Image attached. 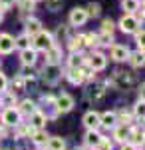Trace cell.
Wrapping results in <instances>:
<instances>
[{
    "instance_id": "obj_1",
    "label": "cell",
    "mask_w": 145,
    "mask_h": 150,
    "mask_svg": "<svg viewBox=\"0 0 145 150\" xmlns=\"http://www.w3.org/2000/svg\"><path fill=\"white\" fill-rule=\"evenodd\" d=\"M133 74L131 72H125V70H115L112 74V80H107V84L115 86L117 90H127L131 84H133Z\"/></svg>"
},
{
    "instance_id": "obj_2",
    "label": "cell",
    "mask_w": 145,
    "mask_h": 150,
    "mask_svg": "<svg viewBox=\"0 0 145 150\" xmlns=\"http://www.w3.org/2000/svg\"><path fill=\"white\" fill-rule=\"evenodd\" d=\"M32 42H34V50H50V48L56 44V38L52 36V32H48V30H40L38 34L32 36Z\"/></svg>"
},
{
    "instance_id": "obj_3",
    "label": "cell",
    "mask_w": 145,
    "mask_h": 150,
    "mask_svg": "<svg viewBox=\"0 0 145 150\" xmlns=\"http://www.w3.org/2000/svg\"><path fill=\"white\" fill-rule=\"evenodd\" d=\"M62 78V68L60 64H46L44 70H42V80L46 84H58Z\"/></svg>"
},
{
    "instance_id": "obj_4",
    "label": "cell",
    "mask_w": 145,
    "mask_h": 150,
    "mask_svg": "<svg viewBox=\"0 0 145 150\" xmlns=\"http://www.w3.org/2000/svg\"><path fill=\"white\" fill-rule=\"evenodd\" d=\"M117 26H119V30L125 32V34H133L135 30L139 28V18H137L135 14H127V12H125Z\"/></svg>"
},
{
    "instance_id": "obj_5",
    "label": "cell",
    "mask_w": 145,
    "mask_h": 150,
    "mask_svg": "<svg viewBox=\"0 0 145 150\" xmlns=\"http://www.w3.org/2000/svg\"><path fill=\"white\" fill-rule=\"evenodd\" d=\"M86 64H88L93 72H98V70H103L107 66V58H105V54H101V52H91V54L86 58Z\"/></svg>"
},
{
    "instance_id": "obj_6",
    "label": "cell",
    "mask_w": 145,
    "mask_h": 150,
    "mask_svg": "<svg viewBox=\"0 0 145 150\" xmlns=\"http://www.w3.org/2000/svg\"><path fill=\"white\" fill-rule=\"evenodd\" d=\"M88 18H89L88 12L82 6H76V8L70 10V26H84V24L88 22Z\"/></svg>"
},
{
    "instance_id": "obj_7",
    "label": "cell",
    "mask_w": 145,
    "mask_h": 150,
    "mask_svg": "<svg viewBox=\"0 0 145 150\" xmlns=\"http://www.w3.org/2000/svg\"><path fill=\"white\" fill-rule=\"evenodd\" d=\"M74 98L70 96V94H60L56 100H54V106H56V112L60 114H64V112H70L72 108H74Z\"/></svg>"
},
{
    "instance_id": "obj_8",
    "label": "cell",
    "mask_w": 145,
    "mask_h": 150,
    "mask_svg": "<svg viewBox=\"0 0 145 150\" xmlns=\"http://www.w3.org/2000/svg\"><path fill=\"white\" fill-rule=\"evenodd\" d=\"M20 120H22V116L18 112V108H6L2 112V124L4 126H16Z\"/></svg>"
},
{
    "instance_id": "obj_9",
    "label": "cell",
    "mask_w": 145,
    "mask_h": 150,
    "mask_svg": "<svg viewBox=\"0 0 145 150\" xmlns=\"http://www.w3.org/2000/svg\"><path fill=\"white\" fill-rule=\"evenodd\" d=\"M82 122H84V126L88 128V130H98L100 128V114L96 110H89V112L84 114Z\"/></svg>"
},
{
    "instance_id": "obj_10",
    "label": "cell",
    "mask_w": 145,
    "mask_h": 150,
    "mask_svg": "<svg viewBox=\"0 0 145 150\" xmlns=\"http://www.w3.org/2000/svg\"><path fill=\"white\" fill-rule=\"evenodd\" d=\"M129 56V48L125 44H112V58L115 62H125Z\"/></svg>"
},
{
    "instance_id": "obj_11",
    "label": "cell",
    "mask_w": 145,
    "mask_h": 150,
    "mask_svg": "<svg viewBox=\"0 0 145 150\" xmlns=\"http://www.w3.org/2000/svg\"><path fill=\"white\" fill-rule=\"evenodd\" d=\"M66 78L70 80V84H74V86H79V84H84V80H86L82 66H79V68H68Z\"/></svg>"
},
{
    "instance_id": "obj_12",
    "label": "cell",
    "mask_w": 145,
    "mask_h": 150,
    "mask_svg": "<svg viewBox=\"0 0 145 150\" xmlns=\"http://www.w3.org/2000/svg\"><path fill=\"white\" fill-rule=\"evenodd\" d=\"M28 118H30V122H28V124H30V126H34L36 130L44 128V126H46V122H48V116H46L42 110H34V112L28 116Z\"/></svg>"
},
{
    "instance_id": "obj_13",
    "label": "cell",
    "mask_w": 145,
    "mask_h": 150,
    "mask_svg": "<svg viewBox=\"0 0 145 150\" xmlns=\"http://www.w3.org/2000/svg\"><path fill=\"white\" fill-rule=\"evenodd\" d=\"M103 94H105V90H103V86L98 84V82H89L88 88H86V96H88L89 100H100Z\"/></svg>"
},
{
    "instance_id": "obj_14",
    "label": "cell",
    "mask_w": 145,
    "mask_h": 150,
    "mask_svg": "<svg viewBox=\"0 0 145 150\" xmlns=\"http://www.w3.org/2000/svg\"><path fill=\"white\" fill-rule=\"evenodd\" d=\"M14 52V38L10 34H0V54H10Z\"/></svg>"
},
{
    "instance_id": "obj_15",
    "label": "cell",
    "mask_w": 145,
    "mask_h": 150,
    "mask_svg": "<svg viewBox=\"0 0 145 150\" xmlns=\"http://www.w3.org/2000/svg\"><path fill=\"white\" fill-rule=\"evenodd\" d=\"M44 146L46 150H66V140L62 136H48Z\"/></svg>"
},
{
    "instance_id": "obj_16",
    "label": "cell",
    "mask_w": 145,
    "mask_h": 150,
    "mask_svg": "<svg viewBox=\"0 0 145 150\" xmlns=\"http://www.w3.org/2000/svg\"><path fill=\"white\" fill-rule=\"evenodd\" d=\"M20 62L26 64V66H34V64H36V50L30 48V46L20 50Z\"/></svg>"
},
{
    "instance_id": "obj_17",
    "label": "cell",
    "mask_w": 145,
    "mask_h": 150,
    "mask_svg": "<svg viewBox=\"0 0 145 150\" xmlns=\"http://www.w3.org/2000/svg\"><path fill=\"white\" fill-rule=\"evenodd\" d=\"M101 138H103V136H101L98 130H88V132H86L84 142H86V146H88V148H96V146L101 142Z\"/></svg>"
},
{
    "instance_id": "obj_18",
    "label": "cell",
    "mask_w": 145,
    "mask_h": 150,
    "mask_svg": "<svg viewBox=\"0 0 145 150\" xmlns=\"http://www.w3.org/2000/svg\"><path fill=\"white\" fill-rule=\"evenodd\" d=\"M127 134H129L127 126H123V124H115V126H113V140H115V142H119V144L127 142V140H129Z\"/></svg>"
},
{
    "instance_id": "obj_19",
    "label": "cell",
    "mask_w": 145,
    "mask_h": 150,
    "mask_svg": "<svg viewBox=\"0 0 145 150\" xmlns=\"http://www.w3.org/2000/svg\"><path fill=\"white\" fill-rule=\"evenodd\" d=\"M117 124V114L115 112H103V114H100V126H107V128H113Z\"/></svg>"
},
{
    "instance_id": "obj_20",
    "label": "cell",
    "mask_w": 145,
    "mask_h": 150,
    "mask_svg": "<svg viewBox=\"0 0 145 150\" xmlns=\"http://www.w3.org/2000/svg\"><path fill=\"white\" fill-rule=\"evenodd\" d=\"M42 30V22L38 20V18H26V34L28 36H34V34H38Z\"/></svg>"
},
{
    "instance_id": "obj_21",
    "label": "cell",
    "mask_w": 145,
    "mask_h": 150,
    "mask_svg": "<svg viewBox=\"0 0 145 150\" xmlns=\"http://www.w3.org/2000/svg\"><path fill=\"white\" fill-rule=\"evenodd\" d=\"M86 64V56L82 54V52H72L70 58H68V66L70 68H79V66H84Z\"/></svg>"
},
{
    "instance_id": "obj_22",
    "label": "cell",
    "mask_w": 145,
    "mask_h": 150,
    "mask_svg": "<svg viewBox=\"0 0 145 150\" xmlns=\"http://www.w3.org/2000/svg\"><path fill=\"white\" fill-rule=\"evenodd\" d=\"M34 110H38V106H36V104H34L30 98L22 100V102H20V106H18V112H20V116H30Z\"/></svg>"
},
{
    "instance_id": "obj_23",
    "label": "cell",
    "mask_w": 145,
    "mask_h": 150,
    "mask_svg": "<svg viewBox=\"0 0 145 150\" xmlns=\"http://www.w3.org/2000/svg\"><path fill=\"white\" fill-rule=\"evenodd\" d=\"M68 44L72 48V52H82L84 48H86V40H84V34L79 36H72L70 40H68Z\"/></svg>"
},
{
    "instance_id": "obj_24",
    "label": "cell",
    "mask_w": 145,
    "mask_h": 150,
    "mask_svg": "<svg viewBox=\"0 0 145 150\" xmlns=\"http://www.w3.org/2000/svg\"><path fill=\"white\" fill-rule=\"evenodd\" d=\"M127 60H129V64L133 66V68H141L143 66V50H137V52H129V56H127Z\"/></svg>"
},
{
    "instance_id": "obj_25",
    "label": "cell",
    "mask_w": 145,
    "mask_h": 150,
    "mask_svg": "<svg viewBox=\"0 0 145 150\" xmlns=\"http://www.w3.org/2000/svg\"><path fill=\"white\" fill-rule=\"evenodd\" d=\"M46 58H48V64H58L60 58H62V50L54 44L50 50H46Z\"/></svg>"
},
{
    "instance_id": "obj_26",
    "label": "cell",
    "mask_w": 145,
    "mask_h": 150,
    "mask_svg": "<svg viewBox=\"0 0 145 150\" xmlns=\"http://www.w3.org/2000/svg\"><path fill=\"white\" fill-rule=\"evenodd\" d=\"M30 138H32V142L36 144V146H44V144H46V140H48V134H46V130H44V128H40V130H34Z\"/></svg>"
},
{
    "instance_id": "obj_27",
    "label": "cell",
    "mask_w": 145,
    "mask_h": 150,
    "mask_svg": "<svg viewBox=\"0 0 145 150\" xmlns=\"http://www.w3.org/2000/svg\"><path fill=\"white\" fill-rule=\"evenodd\" d=\"M143 112H145V104H143V94H141V96H139V100H137L135 106H133V118L143 120Z\"/></svg>"
},
{
    "instance_id": "obj_28",
    "label": "cell",
    "mask_w": 145,
    "mask_h": 150,
    "mask_svg": "<svg viewBox=\"0 0 145 150\" xmlns=\"http://www.w3.org/2000/svg\"><path fill=\"white\" fill-rule=\"evenodd\" d=\"M121 6H123V10L127 12V14H133V12L139 10V0H123L121 2Z\"/></svg>"
},
{
    "instance_id": "obj_29",
    "label": "cell",
    "mask_w": 145,
    "mask_h": 150,
    "mask_svg": "<svg viewBox=\"0 0 145 150\" xmlns=\"http://www.w3.org/2000/svg\"><path fill=\"white\" fill-rule=\"evenodd\" d=\"M115 114H117V124H123V126L131 124V120H133V112H125V110H119V112H115Z\"/></svg>"
},
{
    "instance_id": "obj_30",
    "label": "cell",
    "mask_w": 145,
    "mask_h": 150,
    "mask_svg": "<svg viewBox=\"0 0 145 150\" xmlns=\"http://www.w3.org/2000/svg\"><path fill=\"white\" fill-rule=\"evenodd\" d=\"M30 40H32V36H28L26 32H24L22 36H18V38L14 40V48H20V50H24V48L30 46Z\"/></svg>"
},
{
    "instance_id": "obj_31",
    "label": "cell",
    "mask_w": 145,
    "mask_h": 150,
    "mask_svg": "<svg viewBox=\"0 0 145 150\" xmlns=\"http://www.w3.org/2000/svg\"><path fill=\"white\" fill-rule=\"evenodd\" d=\"M62 6H64V0H46V8L50 12L62 10Z\"/></svg>"
},
{
    "instance_id": "obj_32",
    "label": "cell",
    "mask_w": 145,
    "mask_h": 150,
    "mask_svg": "<svg viewBox=\"0 0 145 150\" xmlns=\"http://www.w3.org/2000/svg\"><path fill=\"white\" fill-rule=\"evenodd\" d=\"M86 12H88V16H100V14H101L100 2H89L88 8H86Z\"/></svg>"
},
{
    "instance_id": "obj_33",
    "label": "cell",
    "mask_w": 145,
    "mask_h": 150,
    "mask_svg": "<svg viewBox=\"0 0 145 150\" xmlns=\"http://www.w3.org/2000/svg\"><path fill=\"white\" fill-rule=\"evenodd\" d=\"M113 28H115V22H113L112 18H103V20H101V32L113 34Z\"/></svg>"
},
{
    "instance_id": "obj_34",
    "label": "cell",
    "mask_w": 145,
    "mask_h": 150,
    "mask_svg": "<svg viewBox=\"0 0 145 150\" xmlns=\"http://www.w3.org/2000/svg\"><path fill=\"white\" fill-rule=\"evenodd\" d=\"M84 40H86V46H100V38H98V34H93V32L84 34Z\"/></svg>"
},
{
    "instance_id": "obj_35",
    "label": "cell",
    "mask_w": 145,
    "mask_h": 150,
    "mask_svg": "<svg viewBox=\"0 0 145 150\" xmlns=\"http://www.w3.org/2000/svg\"><path fill=\"white\" fill-rule=\"evenodd\" d=\"M18 6L22 12H32L34 10V0H18Z\"/></svg>"
},
{
    "instance_id": "obj_36",
    "label": "cell",
    "mask_w": 145,
    "mask_h": 150,
    "mask_svg": "<svg viewBox=\"0 0 145 150\" xmlns=\"http://www.w3.org/2000/svg\"><path fill=\"white\" fill-rule=\"evenodd\" d=\"M98 38H100V44H103V46H107V44L113 42V34H107V32H100Z\"/></svg>"
},
{
    "instance_id": "obj_37",
    "label": "cell",
    "mask_w": 145,
    "mask_h": 150,
    "mask_svg": "<svg viewBox=\"0 0 145 150\" xmlns=\"http://www.w3.org/2000/svg\"><path fill=\"white\" fill-rule=\"evenodd\" d=\"M24 68H22V72H20V76L22 78H34L36 76V70H34V66H26V64H22Z\"/></svg>"
},
{
    "instance_id": "obj_38",
    "label": "cell",
    "mask_w": 145,
    "mask_h": 150,
    "mask_svg": "<svg viewBox=\"0 0 145 150\" xmlns=\"http://www.w3.org/2000/svg\"><path fill=\"white\" fill-rule=\"evenodd\" d=\"M6 86H8V80H6V76L0 72V92H4V90H6Z\"/></svg>"
},
{
    "instance_id": "obj_39",
    "label": "cell",
    "mask_w": 145,
    "mask_h": 150,
    "mask_svg": "<svg viewBox=\"0 0 145 150\" xmlns=\"http://www.w3.org/2000/svg\"><path fill=\"white\" fill-rule=\"evenodd\" d=\"M121 150H139V148L135 146L133 142H129V140H127V142H123V144H121Z\"/></svg>"
},
{
    "instance_id": "obj_40",
    "label": "cell",
    "mask_w": 145,
    "mask_h": 150,
    "mask_svg": "<svg viewBox=\"0 0 145 150\" xmlns=\"http://www.w3.org/2000/svg\"><path fill=\"white\" fill-rule=\"evenodd\" d=\"M6 138V130H4V126H0V140Z\"/></svg>"
},
{
    "instance_id": "obj_41",
    "label": "cell",
    "mask_w": 145,
    "mask_h": 150,
    "mask_svg": "<svg viewBox=\"0 0 145 150\" xmlns=\"http://www.w3.org/2000/svg\"><path fill=\"white\" fill-rule=\"evenodd\" d=\"M2 16H4V10H2V8H0V20H2Z\"/></svg>"
},
{
    "instance_id": "obj_42",
    "label": "cell",
    "mask_w": 145,
    "mask_h": 150,
    "mask_svg": "<svg viewBox=\"0 0 145 150\" xmlns=\"http://www.w3.org/2000/svg\"><path fill=\"white\" fill-rule=\"evenodd\" d=\"M2 4H4V0H0V6H2Z\"/></svg>"
},
{
    "instance_id": "obj_43",
    "label": "cell",
    "mask_w": 145,
    "mask_h": 150,
    "mask_svg": "<svg viewBox=\"0 0 145 150\" xmlns=\"http://www.w3.org/2000/svg\"><path fill=\"white\" fill-rule=\"evenodd\" d=\"M34 2H36V0H34Z\"/></svg>"
},
{
    "instance_id": "obj_44",
    "label": "cell",
    "mask_w": 145,
    "mask_h": 150,
    "mask_svg": "<svg viewBox=\"0 0 145 150\" xmlns=\"http://www.w3.org/2000/svg\"><path fill=\"white\" fill-rule=\"evenodd\" d=\"M0 108H2V106H0Z\"/></svg>"
}]
</instances>
